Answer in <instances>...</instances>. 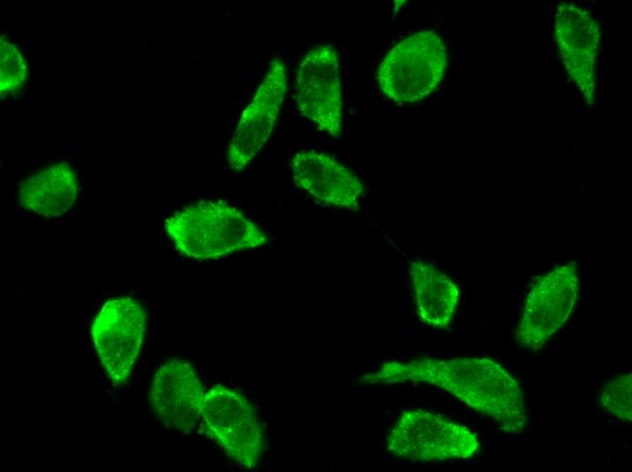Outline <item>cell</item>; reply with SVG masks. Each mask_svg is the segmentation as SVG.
<instances>
[{"mask_svg":"<svg viewBox=\"0 0 632 472\" xmlns=\"http://www.w3.org/2000/svg\"><path fill=\"white\" fill-rule=\"evenodd\" d=\"M361 380L371 384L416 382L438 387L469 408L491 418L507 433L519 434L528 424L526 399L520 383L499 363L489 358L387 361Z\"/></svg>","mask_w":632,"mask_h":472,"instance_id":"cell-1","label":"cell"},{"mask_svg":"<svg viewBox=\"0 0 632 472\" xmlns=\"http://www.w3.org/2000/svg\"><path fill=\"white\" fill-rule=\"evenodd\" d=\"M176 250L198 261L217 260L269 243L270 235L236 205L202 200L182 207L164 221Z\"/></svg>","mask_w":632,"mask_h":472,"instance_id":"cell-2","label":"cell"},{"mask_svg":"<svg viewBox=\"0 0 632 472\" xmlns=\"http://www.w3.org/2000/svg\"><path fill=\"white\" fill-rule=\"evenodd\" d=\"M447 66L448 49L443 39L435 31L421 30L403 38L383 57L379 84L394 102H418L439 86Z\"/></svg>","mask_w":632,"mask_h":472,"instance_id":"cell-3","label":"cell"},{"mask_svg":"<svg viewBox=\"0 0 632 472\" xmlns=\"http://www.w3.org/2000/svg\"><path fill=\"white\" fill-rule=\"evenodd\" d=\"M385 446L393 456L412 461L469 458L480 447L478 437L469 428L423 409L402 412Z\"/></svg>","mask_w":632,"mask_h":472,"instance_id":"cell-4","label":"cell"},{"mask_svg":"<svg viewBox=\"0 0 632 472\" xmlns=\"http://www.w3.org/2000/svg\"><path fill=\"white\" fill-rule=\"evenodd\" d=\"M579 294L577 263L568 261L539 277L528 293L514 333L518 346L539 350L568 320Z\"/></svg>","mask_w":632,"mask_h":472,"instance_id":"cell-5","label":"cell"},{"mask_svg":"<svg viewBox=\"0 0 632 472\" xmlns=\"http://www.w3.org/2000/svg\"><path fill=\"white\" fill-rule=\"evenodd\" d=\"M202 418L220 447L237 465L252 469L264 450L259 417L240 391L216 384L205 392Z\"/></svg>","mask_w":632,"mask_h":472,"instance_id":"cell-6","label":"cell"},{"mask_svg":"<svg viewBox=\"0 0 632 472\" xmlns=\"http://www.w3.org/2000/svg\"><path fill=\"white\" fill-rule=\"evenodd\" d=\"M294 99L298 110L331 136L341 132L342 95L337 52L331 44L310 49L298 66Z\"/></svg>","mask_w":632,"mask_h":472,"instance_id":"cell-7","label":"cell"},{"mask_svg":"<svg viewBox=\"0 0 632 472\" xmlns=\"http://www.w3.org/2000/svg\"><path fill=\"white\" fill-rule=\"evenodd\" d=\"M146 328L143 307L130 297L106 301L92 325L101 364L114 384L128 380L141 350Z\"/></svg>","mask_w":632,"mask_h":472,"instance_id":"cell-8","label":"cell"},{"mask_svg":"<svg viewBox=\"0 0 632 472\" xmlns=\"http://www.w3.org/2000/svg\"><path fill=\"white\" fill-rule=\"evenodd\" d=\"M286 89V66L281 58H273L232 133L226 150L229 169L242 171L264 147L278 122Z\"/></svg>","mask_w":632,"mask_h":472,"instance_id":"cell-9","label":"cell"},{"mask_svg":"<svg viewBox=\"0 0 632 472\" xmlns=\"http://www.w3.org/2000/svg\"><path fill=\"white\" fill-rule=\"evenodd\" d=\"M554 35L565 70L580 93L593 101L600 32L592 15L573 4L560 3Z\"/></svg>","mask_w":632,"mask_h":472,"instance_id":"cell-10","label":"cell"},{"mask_svg":"<svg viewBox=\"0 0 632 472\" xmlns=\"http://www.w3.org/2000/svg\"><path fill=\"white\" fill-rule=\"evenodd\" d=\"M294 184L320 204L355 211L365 187L359 177L331 154L319 151L296 152L290 162Z\"/></svg>","mask_w":632,"mask_h":472,"instance_id":"cell-11","label":"cell"},{"mask_svg":"<svg viewBox=\"0 0 632 472\" xmlns=\"http://www.w3.org/2000/svg\"><path fill=\"white\" fill-rule=\"evenodd\" d=\"M205 392L193 366L184 360L163 363L150 387V400L156 416L169 428L190 433L200 418Z\"/></svg>","mask_w":632,"mask_h":472,"instance_id":"cell-12","label":"cell"},{"mask_svg":"<svg viewBox=\"0 0 632 472\" xmlns=\"http://www.w3.org/2000/svg\"><path fill=\"white\" fill-rule=\"evenodd\" d=\"M79 192L76 172L60 161L25 179L18 190L19 204L38 215H63L75 203Z\"/></svg>","mask_w":632,"mask_h":472,"instance_id":"cell-13","label":"cell"},{"mask_svg":"<svg viewBox=\"0 0 632 472\" xmlns=\"http://www.w3.org/2000/svg\"><path fill=\"white\" fill-rule=\"evenodd\" d=\"M409 270L420 320L437 329L449 325L459 300L456 283L434 264L425 261H412Z\"/></svg>","mask_w":632,"mask_h":472,"instance_id":"cell-14","label":"cell"},{"mask_svg":"<svg viewBox=\"0 0 632 472\" xmlns=\"http://www.w3.org/2000/svg\"><path fill=\"white\" fill-rule=\"evenodd\" d=\"M0 91L2 95H15L23 90L28 79V65L16 44L2 38L0 42Z\"/></svg>","mask_w":632,"mask_h":472,"instance_id":"cell-15","label":"cell"},{"mask_svg":"<svg viewBox=\"0 0 632 472\" xmlns=\"http://www.w3.org/2000/svg\"><path fill=\"white\" fill-rule=\"evenodd\" d=\"M632 375L625 373L609 379L598 395L600 407L612 417L628 423L632 420Z\"/></svg>","mask_w":632,"mask_h":472,"instance_id":"cell-16","label":"cell"}]
</instances>
